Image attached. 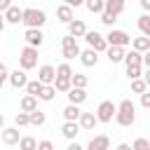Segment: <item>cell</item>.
Returning a JSON list of instances; mask_svg holds the SVG:
<instances>
[{
  "label": "cell",
  "instance_id": "6da1fadb",
  "mask_svg": "<svg viewBox=\"0 0 150 150\" xmlns=\"http://www.w3.org/2000/svg\"><path fill=\"white\" fill-rule=\"evenodd\" d=\"M115 122L120 127H131L136 122V105L131 103V98H124L115 105Z\"/></svg>",
  "mask_w": 150,
  "mask_h": 150
},
{
  "label": "cell",
  "instance_id": "7a4b0ae2",
  "mask_svg": "<svg viewBox=\"0 0 150 150\" xmlns=\"http://www.w3.org/2000/svg\"><path fill=\"white\" fill-rule=\"evenodd\" d=\"M45 21H47V16H45V12L42 9H35V7H26V9H21V23H26V30L28 28H42L45 26Z\"/></svg>",
  "mask_w": 150,
  "mask_h": 150
},
{
  "label": "cell",
  "instance_id": "3957f363",
  "mask_svg": "<svg viewBox=\"0 0 150 150\" xmlns=\"http://www.w3.org/2000/svg\"><path fill=\"white\" fill-rule=\"evenodd\" d=\"M105 38V45L108 47H129L131 45V35L129 33H124V30H117V28H110V33L108 35H103Z\"/></svg>",
  "mask_w": 150,
  "mask_h": 150
},
{
  "label": "cell",
  "instance_id": "277c9868",
  "mask_svg": "<svg viewBox=\"0 0 150 150\" xmlns=\"http://www.w3.org/2000/svg\"><path fill=\"white\" fill-rule=\"evenodd\" d=\"M94 117H96V122H103V124L112 122L115 120V103L112 101H101L96 112H94Z\"/></svg>",
  "mask_w": 150,
  "mask_h": 150
},
{
  "label": "cell",
  "instance_id": "5b68a950",
  "mask_svg": "<svg viewBox=\"0 0 150 150\" xmlns=\"http://www.w3.org/2000/svg\"><path fill=\"white\" fill-rule=\"evenodd\" d=\"M84 40H87L89 49H91V52H96V54H101V52H105V49H108L105 38H103L98 30H87V33H84Z\"/></svg>",
  "mask_w": 150,
  "mask_h": 150
},
{
  "label": "cell",
  "instance_id": "8992f818",
  "mask_svg": "<svg viewBox=\"0 0 150 150\" xmlns=\"http://www.w3.org/2000/svg\"><path fill=\"white\" fill-rule=\"evenodd\" d=\"M19 66H21L23 73L30 70V68H35V66H38V49H33V47H23L21 54H19Z\"/></svg>",
  "mask_w": 150,
  "mask_h": 150
},
{
  "label": "cell",
  "instance_id": "52a82bcc",
  "mask_svg": "<svg viewBox=\"0 0 150 150\" xmlns=\"http://www.w3.org/2000/svg\"><path fill=\"white\" fill-rule=\"evenodd\" d=\"M61 49H63V59H66V63L70 61V59H75V56H80V45H77V40L75 38H70V35H63V40H61Z\"/></svg>",
  "mask_w": 150,
  "mask_h": 150
},
{
  "label": "cell",
  "instance_id": "ba28073f",
  "mask_svg": "<svg viewBox=\"0 0 150 150\" xmlns=\"http://www.w3.org/2000/svg\"><path fill=\"white\" fill-rule=\"evenodd\" d=\"M54 80H56V70H54V66L45 63V66H40V68H38V82H40L42 87L54 84Z\"/></svg>",
  "mask_w": 150,
  "mask_h": 150
},
{
  "label": "cell",
  "instance_id": "9c48e42d",
  "mask_svg": "<svg viewBox=\"0 0 150 150\" xmlns=\"http://www.w3.org/2000/svg\"><path fill=\"white\" fill-rule=\"evenodd\" d=\"M23 40H26V47L38 49V47L45 42V35H42V30H38V28H28V30L23 33Z\"/></svg>",
  "mask_w": 150,
  "mask_h": 150
},
{
  "label": "cell",
  "instance_id": "30bf717a",
  "mask_svg": "<svg viewBox=\"0 0 150 150\" xmlns=\"http://www.w3.org/2000/svg\"><path fill=\"white\" fill-rule=\"evenodd\" d=\"M87 150H110V138L105 134L91 136V141L87 143Z\"/></svg>",
  "mask_w": 150,
  "mask_h": 150
},
{
  "label": "cell",
  "instance_id": "8fae6325",
  "mask_svg": "<svg viewBox=\"0 0 150 150\" xmlns=\"http://www.w3.org/2000/svg\"><path fill=\"white\" fill-rule=\"evenodd\" d=\"M0 136H2V143H5V145H16L19 138H21V134H19L16 127H5V129L0 131Z\"/></svg>",
  "mask_w": 150,
  "mask_h": 150
},
{
  "label": "cell",
  "instance_id": "7c38bea8",
  "mask_svg": "<svg viewBox=\"0 0 150 150\" xmlns=\"http://www.w3.org/2000/svg\"><path fill=\"white\" fill-rule=\"evenodd\" d=\"M84 33H87V26H84V21L82 19H73L70 23H68V35L70 38H84Z\"/></svg>",
  "mask_w": 150,
  "mask_h": 150
},
{
  "label": "cell",
  "instance_id": "4fadbf2b",
  "mask_svg": "<svg viewBox=\"0 0 150 150\" xmlns=\"http://www.w3.org/2000/svg\"><path fill=\"white\" fill-rule=\"evenodd\" d=\"M96 124H98V122H96L94 112H82V115L77 117V127H80V131H82V129H84V131H91Z\"/></svg>",
  "mask_w": 150,
  "mask_h": 150
},
{
  "label": "cell",
  "instance_id": "5bb4252c",
  "mask_svg": "<svg viewBox=\"0 0 150 150\" xmlns=\"http://www.w3.org/2000/svg\"><path fill=\"white\" fill-rule=\"evenodd\" d=\"M7 80H9V84H12L14 89H21V87H26V82H28L26 73H23V70H19V68H16V70H12Z\"/></svg>",
  "mask_w": 150,
  "mask_h": 150
},
{
  "label": "cell",
  "instance_id": "9a60e30c",
  "mask_svg": "<svg viewBox=\"0 0 150 150\" xmlns=\"http://www.w3.org/2000/svg\"><path fill=\"white\" fill-rule=\"evenodd\" d=\"M66 96H68V103H70V105H80V103L87 101V91H84V89H73V87H70Z\"/></svg>",
  "mask_w": 150,
  "mask_h": 150
},
{
  "label": "cell",
  "instance_id": "2e32d148",
  "mask_svg": "<svg viewBox=\"0 0 150 150\" xmlns=\"http://www.w3.org/2000/svg\"><path fill=\"white\" fill-rule=\"evenodd\" d=\"M61 134H63V138H68V141H75V138H77V134H80V127H77V122H63V127H61Z\"/></svg>",
  "mask_w": 150,
  "mask_h": 150
},
{
  "label": "cell",
  "instance_id": "e0dca14e",
  "mask_svg": "<svg viewBox=\"0 0 150 150\" xmlns=\"http://www.w3.org/2000/svg\"><path fill=\"white\" fill-rule=\"evenodd\" d=\"M122 9H124V2H122V0H103V12L117 16Z\"/></svg>",
  "mask_w": 150,
  "mask_h": 150
},
{
  "label": "cell",
  "instance_id": "ac0fdd59",
  "mask_svg": "<svg viewBox=\"0 0 150 150\" xmlns=\"http://www.w3.org/2000/svg\"><path fill=\"white\" fill-rule=\"evenodd\" d=\"M56 16H59V21H63V23H70L73 19H75V12L63 2V5H59L56 7Z\"/></svg>",
  "mask_w": 150,
  "mask_h": 150
},
{
  "label": "cell",
  "instance_id": "d6986e66",
  "mask_svg": "<svg viewBox=\"0 0 150 150\" xmlns=\"http://www.w3.org/2000/svg\"><path fill=\"white\" fill-rule=\"evenodd\" d=\"M2 19H5V23H21V9L16 5H9V9L2 14Z\"/></svg>",
  "mask_w": 150,
  "mask_h": 150
},
{
  "label": "cell",
  "instance_id": "ffe728a7",
  "mask_svg": "<svg viewBox=\"0 0 150 150\" xmlns=\"http://www.w3.org/2000/svg\"><path fill=\"white\" fill-rule=\"evenodd\" d=\"M131 49L134 52H138V54H145V52H150V38H134L131 40Z\"/></svg>",
  "mask_w": 150,
  "mask_h": 150
},
{
  "label": "cell",
  "instance_id": "44dd1931",
  "mask_svg": "<svg viewBox=\"0 0 150 150\" xmlns=\"http://www.w3.org/2000/svg\"><path fill=\"white\" fill-rule=\"evenodd\" d=\"M124 54H127V52H124L122 47H108V49H105V56H108L110 63H122V61H124Z\"/></svg>",
  "mask_w": 150,
  "mask_h": 150
},
{
  "label": "cell",
  "instance_id": "7402d4cb",
  "mask_svg": "<svg viewBox=\"0 0 150 150\" xmlns=\"http://www.w3.org/2000/svg\"><path fill=\"white\" fill-rule=\"evenodd\" d=\"M80 61H82V66L91 68V66H96V63H98V54H96V52H91V49H84V52H80Z\"/></svg>",
  "mask_w": 150,
  "mask_h": 150
},
{
  "label": "cell",
  "instance_id": "603a6c76",
  "mask_svg": "<svg viewBox=\"0 0 150 150\" xmlns=\"http://www.w3.org/2000/svg\"><path fill=\"white\" fill-rule=\"evenodd\" d=\"M80 115H82L80 105H70V103H68V105L63 108V120H66V122H77Z\"/></svg>",
  "mask_w": 150,
  "mask_h": 150
},
{
  "label": "cell",
  "instance_id": "cb8c5ba5",
  "mask_svg": "<svg viewBox=\"0 0 150 150\" xmlns=\"http://www.w3.org/2000/svg\"><path fill=\"white\" fill-rule=\"evenodd\" d=\"M141 59H143V54H138V52H134V49H131V52H127V54H124V66H127V68L141 66ZM141 68H143V66H141Z\"/></svg>",
  "mask_w": 150,
  "mask_h": 150
},
{
  "label": "cell",
  "instance_id": "d4e9b609",
  "mask_svg": "<svg viewBox=\"0 0 150 150\" xmlns=\"http://www.w3.org/2000/svg\"><path fill=\"white\" fill-rule=\"evenodd\" d=\"M19 108H21V112H33V110H38V98H33V96H23L21 98V103H19Z\"/></svg>",
  "mask_w": 150,
  "mask_h": 150
},
{
  "label": "cell",
  "instance_id": "484cf974",
  "mask_svg": "<svg viewBox=\"0 0 150 150\" xmlns=\"http://www.w3.org/2000/svg\"><path fill=\"white\" fill-rule=\"evenodd\" d=\"M87 84H89V77H87V75L73 73V77H70V87H73V89H84Z\"/></svg>",
  "mask_w": 150,
  "mask_h": 150
},
{
  "label": "cell",
  "instance_id": "4316f807",
  "mask_svg": "<svg viewBox=\"0 0 150 150\" xmlns=\"http://www.w3.org/2000/svg\"><path fill=\"white\" fill-rule=\"evenodd\" d=\"M23 89H26V96H33V98H38V96H40V91H42V84H40L38 80H28Z\"/></svg>",
  "mask_w": 150,
  "mask_h": 150
},
{
  "label": "cell",
  "instance_id": "83f0119b",
  "mask_svg": "<svg viewBox=\"0 0 150 150\" xmlns=\"http://www.w3.org/2000/svg\"><path fill=\"white\" fill-rule=\"evenodd\" d=\"M45 122H47V117H45L42 110H33V112H28V124H33V127H42Z\"/></svg>",
  "mask_w": 150,
  "mask_h": 150
},
{
  "label": "cell",
  "instance_id": "f1b7e54d",
  "mask_svg": "<svg viewBox=\"0 0 150 150\" xmlns=\"http://www.w3.org/2000/svg\"><path fill=\"white\" fill-rule=\"evenodd\" d=\"M52 87H54V91H61V94H68V89H70V77H56Z\"/></svg>",
  "mask_w": 150,
  "mask_h": 150
},
{
  "label": "cell",
  "instance_id": "f546056e",
  "mask_svg": "<svg viewBox=\"0 0 150 150\" xmlns=\"http://www.w3.org/2000/svg\"><path fill=\"white\" fill-rule=\"evenodd\" d=\"M16 145H19V150H35V148H38V141H35L33 136H21Z\"/></svg>",
  "mask_w": 150,
  "mask_h": 150
},
{
  "label": "cell",
  "instance_id": "4dcf8cb0",
  "mask_svg": "<svg viewBox=\"0 0 150 150\" xmlns=\"http://www.w3.org/2000/svg\"><path fill=\"white\" fill-rule=\"evenodd\" d=\"M138 28H141L143 38H150V16L148 14H141L138 16Z\"/></svg>",
  "mask_w": 150,
  "mask_h": 150
},
{
  "label": "cell",
  "instance_id": "1f68e13d",
  "mask_svg": "<svg viewBox=\"0 0 150 150\" xmlns=\"http://www.w3.org/2000/svg\"><path fill=\"white\" fill-rule=\"evenodd\" d=\"M54 70H56V77H73V68H70V63H66V61L59 63Z\"/></svg>",
  "mask_w": 150,
  "mask_h": 150
},
{
  "label": "cell",
  "instance_id": "d6a6232c",
  "mask_svg": "<svg viewBox=\"0 0 150 150\" xmlns=\"http://www.w3.org/2000/svg\"><path fill=\"white\" fill-rule=\"evenodd\" d=\"M131 91H134V94H145V91H148V82H145L143 77L131 80Z\"/></svg>",
  "mask_w": 150,
  "mask_h": 150
},
{
  "label": "cell",
  "instance_id": "836d02e7",
  "mask_svg": "<svg viewBox=\"0 0 150 150\" xmlns=\"http://www.w3.org/2000/svg\"><path fill=\"white\" fill-rule=\"evenodd\" d=\"M87 9L91 14H103V0H87Z\"/></svg>",
  "mask_w": 150,
  "mask_h": 150
},
{
  "label": "cell",
  "instance_id": "e575fe53",
  "mask_svg": "<svg viewBox=\"0 0 150 150\" xmlns=\"http://www.w3.org/2000/svg\"><path fill=\"white\" fill-rule=\"evenodd\" d=\"M54 96H56V91H54V87L49 84V87H42V91H40V101H54Z\"/></svg>",
  "mask_w": 150,
  "mask_h": 150
},
{
  "label": "cell",
  "instance_id": "d590c367",
  "mask_svg": "<svg viewBox=\"0 0 150 150\" xmlns=\"http://www.w3.org/2000/svg\"><path fill=\"white\" fill-rule=\"evenodd\" d=\"M131 150H150V141L148 138H136L131 143Z\"/></svg>",
  "mask_w": 150,
  "mask_h": 150
},
{
  "label": "cell",
  "instance_id": "8d00e7d4",
  "mask_svg": "<svg viewBox=\"0 0 150 150\" xmlns=\"http://www.w3.org/2000/svg\"><path fill=\"white\" fill-rule=\"evenodd\" d=\"M14 124H16V129L19 127H28V115L26 112H16L14 115Z\"/></svg>",
  "mask_w": 150,
  "mask_h": 150
},
{
  "label": "cell",
  "instance_id": "74e56055",
  "mask_svg": "<svg viewBox=\"0 0 150 150\" xmlns=\"http://www.w3.org/2000/svg\"><path fill=\"white\" fill-rule=\"evenodd\" d=\"M127 75H129V80H138V77L143 75V68H141V66H134V68H127Z\"/></svg>",
  "mask_w": 150,
  "mask_h": 150
},
{
  "label": "cell",
  "instance_id": "f35d334b",
  "mask_svg": "<svg viewBox=\"0 0 150 150\" xmlns=\"http://www.w3.org/2000/svg\"><path fill=\"white\" fill-rule=\"evenodd\" d=\"M117 21V16H112V14H108V12H103L101 14V23H105V26H110L112 28V23Z\"/></svg>",
  "mask_w": 150,
  "mask_h": 150
},
{
  "label": "cell",
  "instance_id": "ab89813d",
  "mask_svg": "<svg viewBox=\"0 0 150 150\" xmlns=\"http://www.w3.org/2000/svg\"><path fill=\"white\" fill-rule=\"evenodd\" d=\"M35 150H54V143H52V141H40Z\"/></svg>",
  "mask_w": 150,
  "mask_h": 150
},
{
  "label": "cell",
  "instance_id": "60d3db41",
  "mask_svg": "<svg viewBox=\"0 0 150 150\" xmlns=\"http://www.w3.org/2000/svg\"><path fill=\"white\" fill-rule=\"evenodd\" d=\"M7 77H9V68H7V66L0 61V82H5Z\"/></svg>",
  "mask_w": 150,
  "mask_h": 150
},
{
  "label": "cell",
  "instance_id": "b9f144b4",
  "mask_svg": "<svg viewBox=\"0 0 150 150\" xmlns=\"http://www.w3.org/2000/svg\"><path fill=\"white\" fill-rule=\"evenodd\" d=\"M141 105H143V108H150V94H148V91L141 94Z\"/></svg>",
  "mask_w": 150,
  "mask_h": 150
},
{
  "label": "cell",
  "instance_id": "7bdbcfd3",
  "mask_svg": "<svg viewBox=\"0 0 150 150\" xmlns=\"http://www.w3.org/2000/svg\"><path fill=\"white\" fill-rule=\"evenodd\" d=\"M9 5H12L9 0H0V14H5V12L9 9Z\"/></svg>",
  "mask_w": 150,
  "mask_h": 150
},
{
  "label": "cell",
  "instance_id": "ee69618b",
  "mask_svg": "<svg viewBox=\"0 0 150 150\" xmlns=\"http://www.w3.org/2000/svg\"><path fill=\"white\" fill-rule=\"evenodd\" d=\"M66 150H84V148H82V145H80V143H77V141H70V143H68V148H66Z\"/></svg>",
  "mask_w": 150,
  "mask_h": 150
},
{
  "label": "cell",
  "instance_id": "f6af8a7d",
  "mask_svg": "<svg viewBox=\"0 0 150 150\" xmlns=\"http://www.w3.org/2000/svg\"><path fill=\"white\" fill-rule=\"evenodd\" d=\"M115 150H131V145H129V143H120Z\"/></svg>",
  "mask_w": 150,
  "mask_h": 150
},
{
  "label": "cell",
  "instance_id": "bcb514c9",
  "mask_svg": "<svg viewBox=\"0 0 150 150\" xmlns=\"http://www.w3.org/2000/svg\"><path fill=\"white\" fill-rule=\"evenodd\" d=\"M141 7L148 12V9H150V0H141Z\"/></svg>",
  "mask_w": 150,
  "mask_h": 150
},
{
  "label": "cell",
  "instance_id": "7dc6e473",
  "mask_svg": "<svg viewBox=\"0 0 150 150\" xmlns=\"http://www.w3.org/2000/svg\"><path fill=\"white\" fill-rule=\"evenodd\" d=\"M5 129V117H2V112H0V131Z\"/></svg>",
  "mask_w": 150,
  "mask_h": 150
},
{
  "label": "cell",
  "instance_id": "c3c4849f",
  "mask_svg": "<svg viewBox=\"0 0 150 150\" xmlns=\"http://www.w3.org/2000/svg\"><path fill=\"white\" fill-rule=\"evenodd\" d=\"M5 30V19H2V14H0V33Z\"/></svg>",
  "mask_w": 150,
  "mask_h": 150
},
{
  "label": "cell",
  "instance_id": "681fc988",
  "mask_svg": "<svg viewBox=\"0 0 150 150\" xmlns=\"http://www.w3.org/2000/svg\"><path fill=\"white\" fill-rule=\"evenodd\" d=\"M2 84H5V82H0V89H2Z\"/></svg>",
  "mask_w": 150,
  "mask_h": 150
}]
</instances>
